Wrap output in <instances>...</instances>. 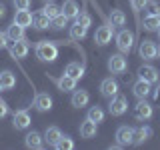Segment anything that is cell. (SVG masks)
Instances as JSON below:
<instances>
[{
	"label": "cell",
	"mask_w": 160,
	"mask_h": 150,
	"mask_svg": "<svg viewBox=\"0 0 160 150\" xmlns=\"http://www.w3.org/2000/svg\"><path fill=\"white\" fill-rule=\"evenodd\" d=\"M34 50H36V56L42 62H54L58 58V44L50 42V40H40Z\"/></svg>",
	"instance_id": "1"
},
{
	"label": "cell",
	"mask_w": 160,
	"mask_h": 150,
	"mask_svg": "<svg viewBox=\"0 0 160 150\" xmlns=\"http://www.w3.org/2000/svg\"><path fill=\"white\" fill-rule=\"evenodd\" d=\"M8 50H10V56L14 60H20V58H26L28 56V50H30V44L26 38L22 40H14V42L8 44Z\"/></svg>",
	"instance_id": "2"
},
{
	"label": "cell",
	"mask_w": 160,
	"mask_h": 150,
	"mask_svg": "<svg viewBox=\"0 0 160 150\" xmlns=\"http://www.w3.org/2000/svg\"><path fill=\"white\" fill-rule=\"evenodd\" d=\"M116 46H118L120 52L128 54L134 46V34L130 32V30H120L116 34Z\"/></svg>",
	"instance_id": "3"
},
{
	"label": "cell",
	"mask_w": 160,
	"mask_h": 150,
	"mask_svg": "<svg viewBox=\"0 0 160 150\" xmlns=\"http://www.w3.org/2000/svg\"><path fill=\"white\" fill-rule=\"evenodd\" d=\"M108 110L112 116H122L124 112L128 110V100L126 96H122V94H116V96L110 98V104H108Z\"/></svg>",
	"instance_id": "4"
},
{
	"label": "cell",
	"mask_w": 160,
	"mask_h": 150,
	"mask_svg": "<svg viewBox=\"0 0 160 150\" xmlns=\"http://www.w3.org/2000/svg\"><path fill=\"white\" fill-rule=\"evenodd\" d=\"M138 54H140V58H144V60H154L158 56V46L152 40H142L140 46H138Z\"/></svg>",
	"instance_id": "5"
},
{
	"label": "cell",
	"mask_w": 160,
	"mask_h": 150,
	"mask_svg": "<svg viewBox=\"0 0 160 150\" xmlns=\"http://www.w3.org/2000/svg\"><path fill=\"white\" fill-rule=\"evenodd\" d=\"M126 68H128V62L122 54H112L108 58V70L112 74H122V72H126Z\"/></svg>",
	"instance_id": "6"
},
{
	"label": "cell",
	"mask_w": 160,
	"mask_h": 150,
	"mask_svg": "<svg viewBox=\"0 0 160 150\" xmlns=\"http://www.w3.org/2000/svg\"><path fill=\"white\" fill-rule=\"evenodd\" d=\"M112 32H114L112 24H104V26H100L96 30V34H94V42H96L98 46H106L110 40H112Z\"/></svg>",
	"instance_id": "7"
},
{
	"label": "cell",
	"mask_w": 160,
	"mask_h": 150,
	"mask_svg": "<svg viewBox=\"0 0 160 150\" xmlns=\"http://www.w3.org/2000/svg\"><path fill=\"white\" fill-rule=\"evenodd\" d=\"M116 142L120 146H130V144H134V128L120 126L116 130Z\"/></svg>",
	"instance_id": "8"
},
{
	"label": "cell",
	"mask_w": 160,
	"mask_h": 150,
	"mask_svg": "<svg viewBox=\"0 0 160 150\" xmlns=\"http://www.w3.org/2000/svg\"><path fill=\"white\" fill-rule=\"evenodd\" d=\"M134 118L140 120V122L152 118V106H150L146 100H138V104L134 106Z\"/></svg>",
	"instance_id": "9"
},
{
	"label": "cell",
	"mask_w": 160,
	"mask_h": 150,
	"mask_svg": "<svg viewBox=\"0 0 160 150\" xmlns=\"http://www.w3.org/2000/svg\"><path fill=\"white\" fill-rule=\"evenodd\" d=\"M118 82L114 78H104L102 80V84H100V94H102L104 98H112V96H116L118 94Z\"/></svg>",
	"instance_id": "10"
},
{
	"label": "cell",
	"mask_w": 160,
	"mask_h": 150,
	"mask_svg": "<svg viewBox=\"0 0 160 150\" xmlns=\"http://www.w3.org/2000/svg\"><path fill=\"white\" fill-rule=\"evenodd\" d=\"M138 78L140 80H146V82L150 84H154V82H158V70L154 68V66H150V64H144V66H140L138 68Z\"/></svg>",
	"instance_id": "11"
},
{
	"label": "cell",
	"mask_w": 160,
	"mask_h": 150,
	"mask_svg": "<svg viewBox=\"0 0 160 150\" xmlns=\"http://www.w3.org/2000/svg\"><path fill=\"white\" fill-rule=\"evenodd\" d=\"M132 92H134V96H136L138 100H146L150 94H152L150 82H146V80H140V78H138V82L132 86Z\"/></svg>",
	"instance_id": "12"
},
{
	"label": "cell",
	"mask_w": 160,
	"mask_h": 150,
	"mask_svg": "<svg viewBox=\"0 0 160 150\" xmlns=\"http://www.w3.org/2000/svg\"><path fill=\"white\" fill-rule=\"evenodd\" d=\"M12 126L16 128V130H24V128L30 126V114H28V110H18V112H14Z\"/></svg>",
	"instance_id": "13"
},
{
	"label": "cell",
	"mask_w": 160,
	"mask_h": 150,
	"mask_svg": "<svg viewBox=\"0 0 160 150\" xmlns=\"http://www.w3.org/2000/svg\"><path fill=\"white\" fill-rule=\"evenodd\" d=\"M54 82H56L58 90H62V92H72V90H76V82H78V80H74L72 76H68V74L64 72L62 76L56 78Z\"/></svg>",
	"instance_id": "14"
},
{
	"label": "cell",
	"mask_w": 160,
	"mask_h": 150,
	"mask_svg": "<svg viewBox=\"0 0 160 150\" xmlns=\"http://www.w3.org/2000/svg\"><path fill=\"white\" fill-rule=\"evenodd\" d=\"M88 100H90V94L86 92V90H72V98H70V104H72L74 108H82V106H86L88 104Z\"/></svg>",
	"instance_id": "15"
},
{
	"label": "cell",
	"mask_w": 160,
	"mask_h": 150,
	"mask_svg": "<svg viewBox=\"0 0 160 150\" xmlns=\"http://www.w3.org/2000/svg\"><path fill=\"white\" fill-rule=\"evenodd\" d=\"M34 108H36L38 112H48V110L52 108V98L44 92L36 94V96H34Z\"/></svg>",
	"instance_id": "16"
},
{
	"label": "cell",
	"mask_w": 160,
	"mask_h": 150,
	"mask_svg": "<svg viewBox=\"0 0 160 150\" xmlns=\"http://www.w3.org/2000/svg\"><path fill=\"white\" fill-rule=\"evenodd\" d=\"M150 136H152V128H150V126H138V128H134V144H136V146L144 144Z\"/></svg>",
	"instance_id": "17"
},
{
	"label": "cell",
	"mask_w": 160,
	"mask_h": 150,
	"mask_svg": "<svg viewBox=\"0 0 160 150\" xmlns=\"http://www.w3.org/2000/svg\"><path fill=\"white\" fill-rule=\"evenodd\" d=\"M96 132H98V126H96V122H92V120L86 118L82 124H80V136L82 138H94Z\"/></svg>",
	"instance_id": "18"
},
{
	"label": "cell",
	"mask_w": 160,
	"mask_h": 150,
	"mask_svg": "<svg viewBox=\"0 0 160 150\" xmlns=\"http://www.w3.org/2000/svg\"><path fill=\"white\" fill-rule=\"evenodd\" d=\"M60 12H62L64 16L70 20V18H76V16H78L80 8H78V4L74 2V0H64V4L60 6Z\"/></svg>",
	"instance_id": "19"
},
{
	"label": "cell",
	"mask_w": 160,
	"mask_h": 150,
	"mask_svg": "<svg viewBox=\"0 0 160 150\" xmlns=\"http://www.w3.org/2000/svg\"><path fill=\"white\" fill-rule=\"evenodd\" d=\"M32 14L28 12V10H16V14H14V22L20 24L22 28H28V26H32Z\"/></svg>",
	"instance_id": "20"
},
{
	"label": "cell",
	"mask_w": 160,
	"mask_h": 150,
	"mask_svg": "<svg viewBox=\"0 0 160 150\" xmlns=\"http://www.w3.org/2000/svg\"><path fill=\"white\" fill-rule=\"evenodd\" d=\"M42 134L40 132H36V130H32V132H28L26 134V138H24V142H26V146L28 148H42Z\"/></svg>",
	"instance_id": "21"
},
{
	"label": "cell",
	"mask_w": 160,
	"mask_h": 150,
	"mask_svg": "<svg viewBox=\"0 0 160 150\" xmlns=\"http://www.w3.org/2000/svg\"><path fill=\"white\" fill-rule=\"evenodd\" d=\"M6 36H8L10 42H14V40H22V38H24V28L20 26V24L12 22V24L8 26V30H6Z\"/></svg>",
	"instance_id": "22"
},
{
	"label": "cell",
	"mask_w": 160,
	"mask_h": 150,
	"mask_svg": "<svg viewBox=\"0 0 160 150\" xmlns=\"http://www.w3.org/2000/svg\"><path fill=\"white\" fill-rule=\"evenodd\" d=\"M60 136H62V132H60V128H56V126H50V128H46V132H44V140L48 142V146H56Z\"/></svg>",
	"instance_id": "23"
},
{
	"label": "cell",
	"mask_w": 160,
	"mask_h": 150,
	"mask_svg": "<svg viewBox=\"0 0 160 150\" xmlns=\"http://www.w3.org/2000/svg\"><path fill=\"white\" fill-rule=\"evenodd\" d=\"M32 26H34V28H38V30H46V28H50V18L42 12V10H40L38 14H34V18H32Z\"/></svg>",
	"instance_id": "24"
},
{
	"label": "cell",
	"mask_w": 160,
	"mask_h": 150,
	"mask_svg": "<svg viewBox=\"0 0 160 150\" xmlns=\"http://www.w3.org/2000/svg\"><path fill=\"white\" fill-rule=\"evenodd\" d=\"M0 82H2V90H10L16 86V76L10 70H4V72H0Z\"/></svg>",
	"instance_id": "25"
},
{
	"label": "cell",
	"mask_w": 160,
	"mask_h": 150,
	"mask_svg": "<svg viewBox=\"0 0 160 150\" xmlns=\"http://www.w3.org/2000/svg\"><path fill=\"white\" fill-rule=\"evenodd\" d=\"M66 74L68 76H72L74 80H80L84 76V66L82 64H78V62H70L68 66H66Z\"/></svg>",
	"instance_id": "26"
},
{
	"label": "cell",
	"mask_w": 160,
	"mask_h": 150,
	"mask_svg": "<svg viewBox=\"0 0 160 150\" xmlns=\"http://www.w3.org/2000/svg\"><path fill=\"white\" fill-rule=\"evenodd\" d=\"M144 28H146L148 32L158 30L160 28V14H148V16L144 18Z\"/></svg>",
	"instance_id": "27"
},
{
	"label": "cell",
	"mask_w": 160,
	"mask_h": 150,
	"mask_svg": "<svg viewBox=\"0 0 160 150\" xmlns=\"http://www.w3.org/2000/svg\"><path fill=\"white\" fill-rule=\"evenodd\" d=\"M86 32H88V28L82 26V24H78V22H74L72 26H70V38L72 40H82L86 36Z\"/></svg>",
	"instance_id": "28"
},
{
	"label": "cell",
	"mask_w": 160,
	"mask_h": 150,
	"mask_svg": "<svg viewBox=\"0 0 160 150\" xmlns=\"http://www.w3.org/2000/svg\"><path fill=\"white\" fill-rule=\"evenodd\" d=\"M110 24H112L114 28L126 24V16H124L122 10H112V12H110Z\"/></svg>",
	"instance_id": "29"
},
{
	"label": "cell",
	"mask_w": 160,
	"mask_h": 150,
	"mask_svg": "<svg viewBox=\"0 0 160 150\" xmlns=\"http://www.w3.org/2000/svg\"><path fill=\"white\" fill-rule=\"evenodd\" d=\"M86 118H88V120H92V122H96V124H98V122H102V120H104V110L100 108V106H92V108L88 110Z\"/></svg>",
	"instance_id": "30"
},
{
	"label": "cell",
	"mask_w": 160,
	"mask_h": 150,
	"mask_svg": "<svg viewBox=\"0 0 160 150\" xmlns=\"http://www.w3.org/2000/svg\"><path fill=\"white\" fill-rule=\"evenodd\" d=\"M64 26H68V18L64 16L62 12H60L58 16H54L52 20H50V28H52V30H62Z\"/></svg>",
	"instance_id": "31"
},
{
	"label": "cell",
	"mask_w": 160,
	"mask_h": 150,
	"mask_svg": "<svg viewBox=\"0 0 160 150\" xmlns=\"http://www.w3.org/2000/svg\"><path fill=\"white\" fill-rule=\"evenodd\" d=\"M42 12L52 20L54 16H58V14H60V6H58V4H54V2H46V6L42 8Z\"/></svg>",
	"instance_id": "32"
},
{
	"label": "cell",
	"mask_w": 160,
	"mask_h": 150,
	"mask_svg": "<svg viewBox=\"0 0 160 150\" xmlns=\"http://www.w3.org/2000/svg\"><path fill=\"white\" fill-rule=\"evenodd\" d=\"M54 148H58V150H72L74 148V142H72V138L70 136H60V140L56 142V146Z\"/></svg>",
	"instance_id": "33"
},
{
	"label": "cell",
	"mask_w": 160,
	"mask_h": 150,
	"mask_svg": "<svg viewBox=\"0 0 160 150\" xmlns=\"http://www.w3.org/2000/svg\"><path fill=\"white\" fill-rule=\"evenodd\" d=\"M76 20L78 24H82V26H92V16H90V14H86V12H78V16L74 18Z\"/></svg>",
	"instance_id": "34"
},
{
	"label": "cell",
	"mask_w": 160,
	"mask_h": 150,
	"mask_svg": "<svg viewBox=\"0 0 160 150\" xmlns=\"http://www.w3.org/2000/svg\"><path fill=\"white\" fill-rule=\"evenodd\" d=\"M14 8L16 10H28L30 8V0H14Z\"/></svg>",
	"instance_id": "35"
},
{
	"label": "cell",
	"mask_w": 160,
	"mask_h": 150,
	"mask_svg": "<svg viewBox=\"0 0 160 150\" xmlns=\"http://www.w3.org/2000/svg\"><path fill=\"white\" fill-rule=\"evenodd\" d=\"M146 4H148V0H132L134 10H142V8H146Z\"/></svg>",
	"instance_id": "36"
},
{
	"label": "cell",
	"mask_w": 160,
	"mask_h": 150,
	"mask_svg": "<svg viewBox=\"0 0 160 150\" xmlns=\"http://www.w3.org/2000/svg\"><path fill=\"white\" fill-rule=\"evenodd\" d=\"M2 48H8V36L6 32H0V50Z\"/></svg>",
	"instance_id": "37"
},
{
	"label": "cell",
	"mask_w": 160,
	"mask_h": 150,
	"mask_svg": "<svg viewBox=\"0 0 160 150\" xmlns=\"http://www.w3.org/2000/svg\"><path fill=\"white\" fill-rule=\"evenodd\" d=\"M6 114H8V104L4 100H0V118H4Z\"/></svg>",
	"instance_id": "38"
},
{
	"label": "cell",
	"mask_w": 160,
	"mask_h": 150,
	"mask_svg": "<svg viewBox=\"0 0 160 150\" xmlns=\"http://www.w3.org/2000/svg\"><path fill=\"white\" fill-rule=\"evenodd\" d=\"M152 98L156 100V102H160V84H158V86L152 90Z\"/></svg>",
	"instance_id": "39"
},
{
	"label": "cell",
	"mask_w": 160,
	"mask_h": 150,
	"mask_svg": "<svg viewBox=\"0 0 160 150\" xmlns=\"http://www.w3.org/2000/svg\"><path fill=\"white\" fill-rule=\"evenodd\" d=\"M4 14H6V6H4V4H0V18H4Z\"/></svg>",
	"instance_id": "40"
},
{
	"label": "cell",
	"mask_w": 160,
	"mask_h": 150,
	"mask_svg": "<svg viewBox=\"0 0 160 150\" xmlns=\"http://www.w3.org/2000/svg\"><path fill=\"white\" fill-rule=\"evenodd\" d=\"M158 56H160V46H158Z\"/></svg>",
	"instance_id": "41"
},
{
	"label": "cell",
	"mask_w": 160,
	"mask_h": 150,
	"mask_svg": "<svg viewBox=\"0 0 160 150\" xmlns=\"http://www.w3.org/2000/svg\"><path fill=\"white\" fill-rule=\"evenodd\" d=\"M44 2H52V0H44Z\"/></svg>",
	"instance_id": "42"
},
{
	"label": "cell",
	"mask_w": 160,
	"mask_h": 150,
	"mask_svg": "<svg viewBox=\"0 0 160 150\" xmlns=\"http://www.w3.org/2000/svg\"><path fill=\"white\" fill-rule=\"evenodd\" d=\"M0 90H2V82H0Z\"/></svg>",
	"instance_id": "43"
},
{
	"label": "cell",
	"mask_w": 160,
	"mask_h": 150,
	"mask_svg": "<svg viewBox=\"0 0 160 150\" xmlns=\"http://www.w3.org/2000/svg\"><path fill=\"white\" fill-rule=\"evenodd\" d=\"M158 36H160V28H158Z\"/></svg>",
	"instance_id": "44"
}]
</instances>
